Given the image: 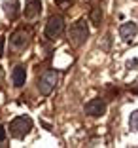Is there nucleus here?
Listing matches in <instances>:
<instances>
[{
  "label": "nucleus",
  "instance_id": "f257e3e1",
  "mask_svg": "<svg viewBox=\"0 0 138 148\" xmlns=\"http://www.w3.org/2000/svg\"><path fill=\"white\" fill-rule=\"evenodd\" d=\"M87 38H89V27H87V23L83 21V19L76 21L72 27H70L68 40H70V44H72V46L80 48V46H83V44L87 42Z\"/></svg>",
  "mask_w": 138,
  "mask_h": 148
},
{
  "label": "nucleus",
  "instance_id": "f03ea898",
  "mask_svg": "<svg viewBox=\"0 0 138 148\" xmlns=\"http://www.w3.org/2000/svg\"><path fill=\"white\" fill-rule=\"evenodd\" d=\"M32 129V120L29 116H17L10 123V133H12L15 139H25L27 135Z\"/></svg>",
  "mask_w": 138,
  "mask_h": 148
},
{
  "label": "nucleus",
  "instance_id": "7ed1b4c3",
  "mask_svg": "<svg viewBox=\"0 0 138 148\" xmlns=\"http://www.w3.org/2000/svg\"><path fill=\"white\" fill-rule=\"evenodd\" d=\"M57 82H59V74H57V70H46V72L40 76V82H38V89L40 93H42L44 97H48L49 93L55 89Z\"/></svg>",
  "mask_w": 138,
  "mask_h": 148
},
{
  "label": "nucleus",
  "instance_id": "20e7f679",
  "mask_svg": "<svg viewBox=\"0 0 138 148\" xmlns=\"http://www.w3.org/2000/svg\"><path fill=\"white\" fill-rule=\"evenodd\" d=\"M63 31H65V19L61 15H51L46 23V36L49 40H55L63 34Z\"/></svg>",
  "mask_w": 138,
  "mask_h": 148
},
{
  "label": "nucleus",
  "instance_id": "39448f33",
  "mask_svg": "<svg viewBox=\"0 0 138 148\" xmlns=\"http://www.w3.org/2000/svg\"><path fill=\"white\" fill-rule=\"evenodd\" d=\"M106 112V101L97 97V99H91L89 103H85V114L87 116H93V118H100L104 116Z\"/></svg>",
  "mask_w": 138,
  "mask_h": 148
},
{
  "label": "nucleus",
  "instance_id": "423d86ee",
  "mask_svg": "<svg viewBox=\"0 0 138 148\" xmlns=\"http://www.w3.org/2000/svg\"><path fill=\"white\" fill-rule=\"evenodd\" d=\"M30 42V32L25 31V29H17L10 36V44H12L13 49H25Z\"/></svg>",
  "mask_w": 138,
  "mask_h": 148
},
{
  "label": "nucleus",
  "instance_id": "0eeeda50",
  "mask_svg": "<svg viewBox=\"0 0 138 148\" xmlns=\"http://www.w3.org/2000/svg\"><path fill=\"white\" fill-rule=\"evenodd\" d=\"M42 13V0H27L25 2V17L34 19Z\"/></svg>",
  "mask_w": 138,
  "mask_h": 148
},
{
  "label": "nucleus",
  "instance_id": "6e6552de",
  "mask_svg": "<svg viewBox=\"0 0 138 148\" xmlns=\"http://www.w3.org/2000/svg\"><path fill=\"white\" fill-rule=\"evenodd\" d=\"M136 34H138V27H136V23H133V21L123 23V25L119 27V36L125 40V42H129V40L134 38Z\"/></svg>",
  "mask_w": 138,
  "mask_h": 148
},
{
  "label": "nucleus",
  "instance_id": "1a4fd4ad",
  "mask_svg": "<svg viewBox=\"0 0 138 148\" xmlns=\"http://www.w3.org/2000/svg\"><path fill=\"white\" fill-rule=\"evenodd\" d=\"M12 80H13V86L15 87H23L25 86V80H27V70L23 65H17L15 69H13L12 72Z\"/></svg>",
  "mask_w": 138,
  "mask_h": 148
},
{
  "label": "nucleus",
  "instance_id": "9d476101",
  "mask_svg": "<svg viewBox=\"0 0 138 148\" xmlns=\"http://www.w3.org/2000/svg\"><path fill=\"white\" fill-rule=\"evenodd\" d=\"M89 19H91V23H93V25H100V21H102V8H100V6L91 8Z\"/></svg>",
  "mask_w": 138,
  "mask_h": 148
},
{
  "label": "nucleus",
  "instance_id": "9b49d317",
  "mask_svg": "<svg viewBox=\"0 0 138 148\" xmlns=\"http://www.w3.org/2000/svg\"><path fill=\"white\" fill-rule=\"evenodd\" d=\"M4 12H6V15H8L10 19H15V17H17V13H19L17 2H15V0H13L12 4H10V2H6V4H4Z\"/></svg>",
  "mask_w": 138,
  "mask_h": 148
},
{
  "label": "nucleus",
  "instance_id": "f8f14e48",
  "mask_svg": "<svg viewBox=\"0 0 138 148\" xmlns=\"http://www.w3.org/2000/svg\"><path fill=\"white\" fill-rule=\"evenodd\" d=\"M129 125H131V129H133V131H138V110H134V112L131 114Z\"/></svg>",
  "mask_w": 138,
  "mask_h": 148
},
{
  "label": "nucleus",
  "instance_id": "ddd939ff",
  "mask_svg": "<svg viewBox=\"0 0 138 148\" xmlns=\"http://www.w3.org/2000/svg\"><path fill=\"white\" fill-rule=\"evenodd\" d=\"M4 44H6V40L2 38V36H0V57L4 55Z\"/></svg>",
  "mask_w": 138,
  "mask_h": 148
},
{
  "label": "nucleus",
  "instance_id": "4468645a",
  "mask_svg": "<svg viewBox=\"0 0 138 148\" xmlns=\"http://www.w3.org/2000/svg\"><path fill=\"white\" fill-rule=\"evenodd\" d=\"M6 139V129H4V125H0V143Z\"/></svg>",
  "mask_w": 138,
  "mask_h": 148
},
{
  "label": "nucleus",
  "instance_id": "2eb2a0df",
  "mask_svg": "<svg viewBox=\"0 0 138 148\" xmlns=\"http://www.w3.org/2000/svg\"><path fill=\"white\" fill-rule=\"evenodd\" d=\"M55 2H57L59 6H68L70 2H72V0H55Z\"/></svg>",
  "mask_w": 138,
  "mask_h": 148
},
{
  "label": "nucleus",
  "instance_id": "dca6fc26",
  "mask_svg": "<svg viewBox=\"0 0 138 148\" xmlns=\"http://www.w3.org/2000/svg\"><path fill=\"white\" fill-rule=\"evenodd\" d=\"M4 82V70H2V66H0V84Z\"/></svg>",
  "mask_w": 138,
  "mask_h": 148
}]
</instances>
